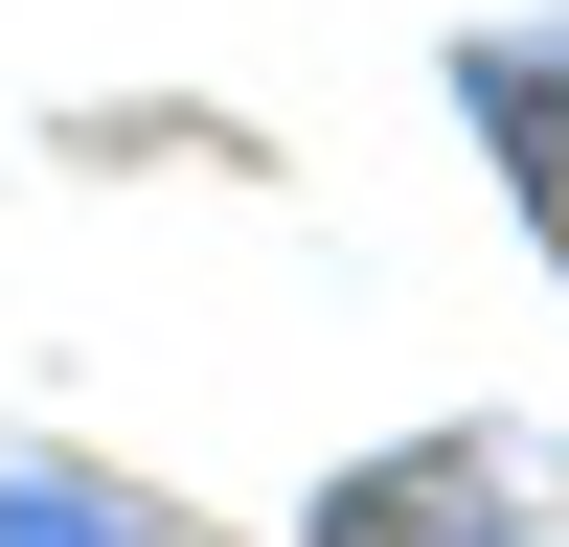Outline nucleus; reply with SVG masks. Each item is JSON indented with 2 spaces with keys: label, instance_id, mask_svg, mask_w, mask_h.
<instances>
[{
  "label": "nucleus",
  "instance_id": "nucleus-1",
  "mask_svg": "<svg viewBox=\"0 0 569 547\" xmlns=\"http://www.w3.org/2000/svg\"><path fill=\"white\" fill-rule=\"evenodd\" d=\"M547 525H569V456L501 434V410L388 434V456H342V479L297 501V547H547Z\"/></svg>",
  "mask_w": 569,
  "mask_h": 547
},
{
  "label": "nucleus",
  "instance_id": "nucleus-2",
  "mask_svg": "<svg viewBox=\"0 0 569 547\" xmlns=\"http://www.w3.org/2000/svg\"><path fill=\"white\" fill-rule=\"evenodd\" d=\"M456 115H479V160H501V206H525V251L569 274V0H525V23L456 46Z\"/></svg>",
  "mask_w": 569,
  "mask_h": 547
},
{
  "label": "nucleus",
  "instance_id": "nucleus-3",
  "mask_svg": "<svg viewBox=\"0 0 569 547\" xmlns=\"http://www.w3.org/2000/svg\"><path fill=\"white\" fill-rule=\"evenodd\" d=\"M0 547H160V501L91 456H0Z\"/></svg>",
  "mask_w": 569,
  "mask_h": 547
}]
</instances>
